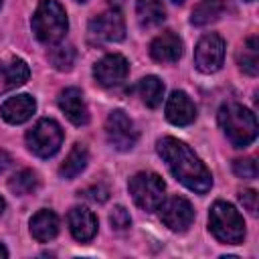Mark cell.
<instances>
[{"label":"cell","mask_w":259,"mask_h":259,"mask_svg":"<svg viewBox=\"0 0 259 259\" xmlns=\"http://www.w3.org/2000/svg\"><path fill=\"white\" fill-rule=\"evenodd\" d=\"M0 257H8V251H6V247L0 243Z\"/></svg>","instance_id":"31"},{"label":"cell","mask_w":259,"mask_h":259,"mask_svg":"<svg viewBox=\"0 0 259 259\" xmlns=\"http://www.w3.org/2000/svg\"><path fill=\"white\" fill-rule=\"evenodd\" d=\"M217 2H223V0H217Z\"/></svg>","instance_id":"36"},{"label":"cell","mask_w":259,"mask_h":259,"mask_svg":"<svg viewBox=\"0 0 259 259\" xmlns=\"http://www.w3.org/2000/svg\"><path fill=\"white\" fill-rule=\"evenodd\" d=\"M160 219L162 223L176 233L186 231L194 221V208L192 204L182 196H172L164 204H160Z\"/></svg>","instance_id":"10"},{"label":"cell","mask_w":259,"mask_h":259,"mask_svg":"<svg viewBox=\"0 0 259 259\" xmlns=\"http://www.w3.org/2000/svg\"><path fill=\"white\" fill-rule=\"evenodd\" d=\"M150 55L158 63H176L182 57V40L172 30L158 34L150 45Z\"/></svg>","instance_id":"14"},{"label":"cell","mask_w":259,"mask_h":259,"mask_svg":"<svg viewBox=\"0 0 259 259\" xmlns=\"http://www.w3.org/2000/svg\"><path fill=\"white\" fill-rule=\"evenodd\" d=\"M4 208H6V202H4V198H2V196H0V214H2V212H4Z\"/></svg>","instance_id":"32"},{"label":"cell","mask_w":259,"mask_h":259,"mask_svg":"<svg viewBox=\"0 0 259 259\" xmlns=\"http://www.w3.org/2000/svg\"><path fill=\"white\" fill-rule=\"evenodd\" d=\"M59 107L67 115V119L75 125H85L89 121V111L83 99V93L77 87H69L59 95Z\"/></svg>","instance_id":"12"},{"label":"cell","mask_w":259,"mask_h":259,"mask_svg":"<svg viewBox=\"0 0 259 259\" xmlns=\"http://www.w3.org/2000/svg\"><path fill=\"white\" fill-rule=\"evenodd\" d=\"M81 194H83L85 198L93 200V202H105V200H107V196H109V190H107L105 186L97 184V186H89V188H85Z\"/></svg>","instance_id":"28"},{"label":"cell","mask_w":259,"mask_h":259,"mask_svg":"<svg viewBox=\"0 0 259 259\" xmlns=\"http://www.w3.org/2000/svg\"><path fill=\"white\" fill-rule=\"evenodd\" d=\"M138 93L142 97V101L148 105V107H158L162 103V97H164V83L150 75V77H144L140 83H138Z\"/></svg>","instance_id":"21"},{"label":"cell","mask_w":259,"mask_h":259,"mask_svg":"<svg viewBox=\"0 0 259 259\" xmlns=\"http://www.w3.org/2000/svg\"><path fill=\"white\" fill-rule=\"evenodd\" d=\"M239 67L251 77H255L259 73V40H257V36H249L245 40L243 51L239 53Z\"/></svg>","instance_id":"22"},{"label":"cell","mask_w":259,"mask_h":259,"mask_svg":"<svg viewBox=\"0 0 259 259\" xmlns=\"http://www.w3.org/2000/svg\"><path fill=\"white\" fill-rule=\"evenodd\" d=\"M109 223H111L113 229L123 231V229H127L132 225V217L123 206H113V210L109 212Z\"/></svg>","instance_id":"27"},{"label":"cell","mask_w":259,"mask_h":259,"mask_svg":"<svg viewBox=\"0 0 259 259\" xmlns=\"http://www.w3.org/2000/svg\"><path fill=\"white\" fill-rule=\"evenodd\" d=\"M245 2H253V0H245Z\"/></svg>","instance_id":"35"},{"label":"cell","mask_w":259,"mask_h":259,"mask_svg":"<svg viewBox=\"0 0 259 259\" xmlns=\"http://www.w3.org/2000/svg\"><path fill=\"white\" fill-rule=\"evenodd\" d=\"M0 6H2V0H0Z\"/></svg>","instance_id":"37"},{"label":"cell","mask_w":259,"mask_h":259,"mask_svg":"<svg viewBox=\"0 0 259 259\" xmlns=\"http://www.w3.org/2000/svg\"><path fill=\"white\" fill-rule=\"evenodd\" d=\"M164 190H166V184L156 172H138L130 180V194L134 202L146 212L160 208L164 200Z\"/></svg>","instance_id":"5"},{"label":"cell","mask_w":259,"mask_h":259,"mask_svg":"<svg viewBox=\"0 0 259 259\" xmlns=\"http://www.w3.org/2000/svg\"><path fill=\"white\" fill-rule=\"evenodd\" d=\"M136 14H138L140 26H144V28L158 26L166 18V10H164L160 0H138L136 2Z\"/></svg>","instance_id":"19"},{"label":"cell","mask_w":259,"mask_h":259,"mask_svg":"<svg viewBox=\"0 0 259 259\" xmlns=\"http://www.w3.org/2000/svg\"><path fill=\"white\" fill-rule=\"evenodd\" d=\"M158 154L162 156V160L166 162V166L170 168L172 176L184 184L186 188L204 194L210 190L212 186V176L208 172V168L202 164V160L190 150V146H186L184 142L176 140V138H160L158 144Z\"/></svg>","instance_id":"1"},{"label":"cell","mask_w":259,"mask_h":259,"mask_svg":"<svg viewBox=\"0 0 259 259\" xmlns=\"http://www.w3.org/2000/svg\"><path fill=\"white\" fill-rule=\"evenodd\" d=\"M69 229H71V235L77 241L87 243L97 233V219L89 208L75 206V208L69 210Z\"/></svg>","instance_id":"16"},{"label":"cell","mask_w":259,"mask_h":259,"mask_svg":"<svg viewBox=\"0 0 259 259\" xmlns=\"http://www.w3.org/2000/svg\"><path fill=\"white\" fill-rule=\"evenodd\" d=\"M89 36L99 42H117L125 36V22L119 10H105L89 22Z\"/></svg>","instance_id":"9"},{"label":"cell","mask_w":259,"mask_h":259,"mask_svg":"<svg viewBox=\"0 0 259 259\" xmlns=\"http://www.w3.org/2000/svg\"><path fill=\"white\" fill-rule=\"evenodd\" d=\"M223 12V2H217V0H204L200 2L194 10H192V24L196 26H202V24H208V22H214Z\"/></svg>","instance_id":"24"},{"label":"cell","mask_w":259,"mask_h":259,"mask_svg":"<svg viewBox=\"0 0 259 259\" xmlns=\"http://www.w3.org/2000/svg\"><path fill=\"white\" fill-rule=\"evenodd\" d=\"M172 2H178V4H180V2H182V0H172Z\"/></svg>","instance_id":"33"},{"label":"cell","mask_w":259,"mask_h":259,"mask_svg":"<svg viewBox=\"0 0 259 259\" xmlns=\"http://www.w3.org/2000/svg\"><path fill=\"white\" fill-rule=\"evenodd\" d=\"M223 61H225V40L214 32L204 34L194 49L196 69L202 73H214L221 69Z\"/></svg>","instance_id":"8"},{"label":"cell","mask_w":259,"mask_h":259,"mask_svg":"<svg viewBox=\"0 0 259 259\" xmlns=\"http://www.w3.org/2000/svg\"><path fill=\"white\" fill-rule=\"evenodd\" d=\"M166 117L174 125H188L196 117V107L184 91H172L166 101Z\"/></svg>","instance_id":"13"},{"label":"cell","mask_w":259,"mask_h":259,"mask_svg":"<svg viewBox=\"0 0 259 259\" xmlns=\"http://www.w3.org/2000/svg\"><path fill=\"white\" fill-rule=\"evenodd\" d=\"M59 233V219L53 210L42 208L30 219V235L38 243H49L57 237Z\"/></svg>","instance_id":"18"},{"label":"cell","mask_w":259,"mask_h":259,"mask_svg":"<svg viewBox=\"0 0 259 259\" xmlns=\"http://www.w3.org/2000/svg\"><path fill=\"white\" fill-rule=\"evenodd\" d=\"M239 200H241V204H243L251 214L257 212V192H255V190H243V192L239 194Z\"/></svg>","instance_id":"29"},{"label":"cell","mask_w":259,"mask_h":259,"mask_svg":"<svg viewBox=\"0 0 259 259\" xmlns=\"http://www.w3.org/2000/svg\"><path fill=\"white\" fill-rule=\"evenodd\" d=\"M67 14L57 0H40L32 16V32L45 45H57L67 32Z\"/></svg>","instance_id":"3"},{"label":"cell","mask_w":259,"mask_h":259,"mask_svg":"<svg viewBox=\"0 0 259 259\" xmlns=\"http://www.w3.org/2000/svg\"><path fill=\"white\" fill-rule=\"evenodd\" d=\"M36 109V101L34 97H30L28 93H20V95H14L10 99H6L0 107V115L8 121V123H24L26 119L32 117Z\"/></svg>","instance_id":"15"},{"label":"cell","mask_w":259,"mask_h":259,"mask_svg":"<svg viewBox=\"0 0 259 259\" xmlns=\"http://www.w3.org/2000/svg\"><path fill=\"white\" fill-rule=\"evenodd\" d=\"M77 2H87V0H77Z\"/></svg>","instance_id":"34"},{"label":"cell","mask_w":259,"mask_h":259,"mask_svg":"<svg viewBox=\"0 0 259 259\" xmlns=\"http://www.w3.org/2000/svg\"><path fill=\"white\" fill-rule=\"evenodd\" d=\"M63 144V130L55 119H40L26 134V146L32 154L49 158L59 152Z\"/></svg>","instance_id":"6"},{"label":"cell","mask_w":259,"mask_h":259,"mask_svg":"<svg viewBox=\"0 0 259 259\" xmlns=\"http://www.w3.org/2000/svg\"><path fill=\"white\" fill-rule=\"evenodd\" d=\"M28 75H30V69L22 59L0 61V93L20 87L22 83H26Z\"/></svg>","instance_id":"17"},{"label":"cell","mask_w":259,"mask_h":259,"mask_svg":"<svg viewBox=\"0 0 259 259\" xmlns=\"http://www.w3.org/2000/svg\"><path fill=\"white\" fill-rule=\"evenodd\" d=\"M105 134H107V140L109 144L115 148V150H132L138 142V130L134 125V121L121 111V109H115L107 115V121H105Z\"/></svg>","instance_id":"7"},{"label":"cell","mask_w":259,"mask_h":259,"mask_svg":"<svg viewBox=\"0 0 259 259\" xmlns=\"http://www.w3.org/2000/svg\"><path fill=\"white\" fill-rule=\"evenodd\" d=\"M233 172L239 176V178H245V180H251V178H257V162L255 158H239L233 162Z\"/></svg>","instance_id":"26"},{"label":"cell","mask_w":259,"mask_h":259,"mask_svg":"<svg viewBox=\"0 0 259 259\" xmlns=\"http://www.w3.org/2000/svg\"><path fill=\"white\" fill-rule=\"evenodd\" d=\"M87 162H89V152H87V148H85L83 144H75V146L71 148V152L67 154L65 162L61 164L59 174H61L63 178H69V180H71V178L79 176V174L85 170Z\"/></svg>","instance_id":"20"},{"label":"cell","mask_w":259,"mask_h":259,"mask_svg":"<svg viewBox=\"0 0 259 259\" xmlns=\"http://www.w3.org/2000/svg\"><path fill=\"white\" fill-rule=\"evenodd\" d=\"M219 123L235 148H245L257 138V119L239 103H225L219 109Z\"/></svg>","instance_id":"2"},{"label":"cell","mask_w":259,"mask_h":259,"mask_svg":"<svg viewBox=\"0 0 259 259\" xmlns=\"http://www.w3.org/2000/svg\"><path fill=\"white\" fill-rule=\"evenodd\" d=\"M47 57H49V61L53 63L55 69L69 71L75 63V49L71 45H59V47H53Z\"/></svg>","instance_id":"25"},{"label":"cell","mask_w":259,"mask_h":259,"mask_svg":"<svg viewBox=\"0 0 259 259\" xmlns=\"http://www.w3.org/2000/svg\"><path fill=\"white\" fill-rule=\"evenodd\" d=\"M208 227L210 233L227 245H239L245 239V221L239 214V210L225 202V200H217L210 208L208 214Z\"/></svg>","instance_id":"4"},{"label":"cell","mask_w":259,"mask_h":259,"mask_svg":"<svg viewBox=\"0 0 259 259\" xmlns=\"http://www.w3.org/2000/svg\"><path fill=\"white\" fill-rule=\"evenodd\" d=\"M8 188L18 196L30 194L38 188V176L32 170H20L8 180Z\"/></svg>","instance_id":"23"},{"label":"cell","mask_w":259,"mask_h":259,"mask_svg":"<svg viewBox=\"0 0 259 259\" xmlns=\"http://www.w3.org/2000/svg\"><path fill=\"white\" fill-rule=\"evenodd\" d=\"M127 71H130V65L121 55H107L95 63L93 77L97 79L99 85L113 87V85H119L127 77Z\"/></svg>","instance_id":"11"},{"label":"cell","mask_w":259,"mask_h":259,"mask_svg":"<svg viewBox=\"0 0 259 259\" xmlns=\"http://www.w3.org/2000/svg\"><path fill=\"white\" fill-rule=\"evenodd\" d=\"M10 164H12L10 154H8V152H4V150H0V172H4L6 168H10Z\"/></svg>","instance_id":"30"}]
</instances>
